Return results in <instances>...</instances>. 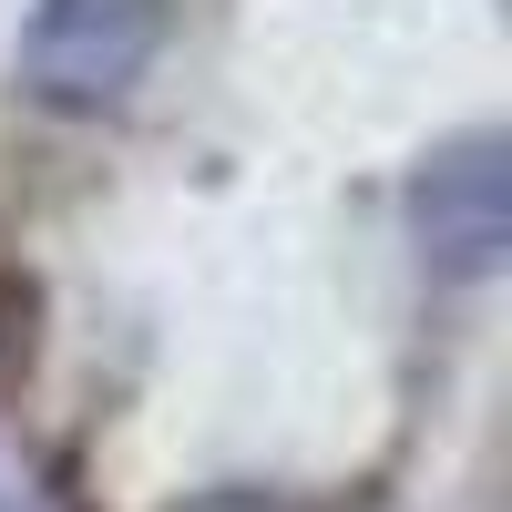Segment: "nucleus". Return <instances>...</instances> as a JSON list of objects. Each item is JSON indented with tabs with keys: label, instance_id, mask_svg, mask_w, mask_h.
Returning a JSON list of instances; mask_svg holds the SVG:
<instances>
[{
	"label": "nucleus",
	"instance_id": "1",
	"mask_svg": "<svg viewBox=\"0 0 512 512\" xmlns=\"http://www.w3.org/2000/svg\"><path fill=\"white\" fill-rule=\"evenodd\" d=\"M164 52V0H31L21 93L41 113H113Z\"/></svg>",
	"mask_w": 512,
	"mask_h": 512
},
{
	"label": "nucleus",
	"instance_id": "2",
	"mask_svg": "<svg viewBox=\"0 0 512 512\" xmlns=\"http://www.w3.org/2000/svg\"><path fill=\"white\" fill-rule=\"evenodd\" d=\"M410 216H420V256L441 277H492L502 246H512V164L502 134H461L420 164L410 185Z\"/></svg>",
	"mask_w": 512,
	"mask_h": 512
},
{
	"label": "nucleus",
	"instance_id": "3",
	"mask_svg": "<svg viewBox=\"0 0 512 512\" xmlns=\"http://www.w3.org/2000/svg\"><path fill=\"white\" fill-rule=\"evenodd\" d=\"M164 512H308V502L256 492V482H216V492H185V502H164Z\"/></svg>",
	"mask_w": 512,
	"mask_h": 512
},
{
	"label": "nucleus",
	"instance_id": "4",
	"mask_svg": "<svg viewBox=\"0 0 512 512\" xmlns=\"http://www.w3.org/2000/svg\"><path fill=\"white\" fill-rule=\"evenodd\" d=\"M0 512H41V502H31V482H11V472H0Z\"/></svg>",
	"mask_w": 512,
	"mask_h": 512
}]
</instances>
